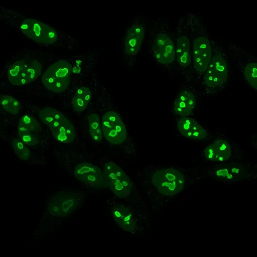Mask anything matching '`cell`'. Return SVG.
I'll use <instances>...</instances> for the list:
<instances>
[{"label": "cell", "mask_w": 257, "mask_h": 257, "mask_svg": "<svg viewBox=\"0 0 257 257\" xmlns=\"http://www.w3.org/2000/svg\"><path fill=\"white\" fill-rule=\"evenodd\" d=\"M42 65L32 58H22L14 61L7 69L9 81L14 85H25L35 81L41 74Z\"/></svg>", "instance_id": "cell-1"}, {"label": "cell", "mask_w": 257, "mask_h": 257, "mask_svg": "<svg viewBox=\"0 0 257 257\" xmlns=\"http://www.w3.org/2000/svg\"><path fill=\"white\" fill-rule=\"evenodd\" d=\"M71 72L72 66L70 63L66 60L59 59L43 73L42 83L50 91L61 93L69 85Z\"/></svg>", "instance_id": "cell-2"}, {"label": "cell", "mask_w": 257, "mask_h": 257, "mask_svg": "<svg viewBox=\"0 0 257 257\" xmlns=\"http://www.w3.org/2000/svg\"><path fill=\"white\" fill-rule=\"evenodd\" d=\"M82 193L61 191L50 196L47 202V209L54 216L64 217L71 214L84 200Z\"/></svg>", "instance_id": "cell-3"}, {"label": "cell", "mask_w": 257, "mask_h": 257, "mask_svg": "<svg viewBox=\"0 0 257 257\" xmlns=\"http://www.w3.org/2000/svg\"><path fill=\"white\" fill-rule=\"evenodd\" d=\"M152 179L158 191L169 196L178 194L185 184L184 175L178 170L173 168L156 171Z\"/></svg>", "instance_id": "cell-4"}, {"label": "cell", "mask_w": 257, "mask_h": 257, "mask_svg": "<svg viewBox=\"0 0 257 257\" xmlns=\"http://www.w3.org/2000/svg\"><path fill=\"white\" fill-rule=\"evenodd\" d=\"M23 33L34 41L52 44L57 41L56 31L48 25L34 19H27L21 25Z\"/></svg>", "instance_id": "cell-5"}, {"label": "cell", "mask_w": 257, "mask_h": 257, "mask_svg": "<svg viewBox=\"0 0 257 257\" xmlns=\"http://www.w3.org/2000/svg\"><path fill=\"white\" fill-rule=\"evenodd\" d=\"M101 125L105 139L110 143L119 145L125 141L126 136L125 126L114 111H107L103 115Z\"/></svg>", "instance_id": "cell-6"}, {"label": "cell", "mask_w": 257, "mask_h": 257, "mask_svg": "<svg viewBox=\"0 0 257 257\" xmlns=\"http://www.w3.org/2000/svg\"><path fill=\"white\" fill-rule=\"evenodd\" d=\"M77 180L94 188H106L107 182L104 173L97 166L90 163L78 164L74 170Z\"/></svg>", "instance_id": "cell-7"}, {"label": "cell", "mask_w": 257, "mask_h": 257, "mask_svg": "<svg viewBox=\"0 0 257 257\" xmlns=\"http://www.w3.org/2000/svg\"><path fill=\"white\" fill-rule=\"evenodd\" d=\"M153 50L156 60L162 64L171 63L175 58L174 43L165 33H159L157 34Z\"/></svg>", "instance_id": "cell-8"}, {"label": "cell", "mask_w": 257, "mask_h": 257, "mask_svg": "<svg viewBox=\"0 0 257 257\" xmlns=\"http://www.w3.org/2000/svg\"><path fill=\"white\" fill-rule=\"evenodd\" d=\"M50 128L54 138L59 142L69 143L76 138L72 122L64 114Z\"/></svg>", "instance_id": "cell-9"}, {"label": "cell", "mask_w": 257, "mask_h": 257, "mask_svg": "<svg viewBox=\"0 0 257 257\" xmlns=\"http://www.w3.org/2000/svg\"><path fill=\"white\" fill-rule=\"evenodd\" d=\"M206 159L213 162H222L227 160L230 156L229 144L224 140L218 139L208 146L204 151Z\"/></svg>", "instance_id": "cell-10"}, {"label": "cell", "mask_w": 257, "mask_h": 257, "mask_svg": "<svg viewBox=\"0 0 257 257\" xmlns=\"http://www.w3.org/2000/svg\"><path fill=\"white\" fill-rule=\"evenodd\" d=\"M144 28L142 25H134L127 31L124 40V49L130 55L138 53L144 37Z\"/></svg>", "instance_id": "cell-11"}, {"label": "cell", "mask_w": 257, "mask_h": 257, "mask_svg": "<svg viewBox=\"0 0 257 257\" xmlns=\"http://www.w3.org/2000/svg\"><path fill=\"white\" fill-rule=\"evenodd\" d=\"M196 105V98L194 94L189 91H182L179 93L173 105L174 112L182 116L189 115Z\"/></svg>", "instance_id": "cell-12"}, {"label": "cell", "mask_w": 257, "mask_h": 257, "mask_svg": "<svg viewBox=\"0 0 257 257\" xmlns=\"http://www.w3.org/2000/svg\"><path fill=\"white\" fill-rule=\"evenodd\" d=\"M112 214L115 222L122 229L133 231L136 226V222L132 212L125 207H115L112 209Z\"/></svg>", "instance_id": "cell-13"}, {"label": "cell", "mask_w": 257, "mask_h": 257, "mask_svg": "<svg viewBox=\"0 0 257 257\" xmlns=\"http://www.w3.org/2000/svg\"><path fill=\"white\" fill-rule=\"evenodd\" d=\"M176 45L177 61L180 65L186 67L191 62L189 40L184 35L180 36L177 39Z\"/></svg>", "instance_id": "cell-14"}, {"label": "cell", "mask_w": 257, "mask_h": 257, "mask_svg": "<svg viewBox=\"0 0 257 257\" xmlns=\"http://www.w3.org/2000/svg\"><path fill=\"white\" fill-rule=\"evenodd\" d=\"M92 96V92L88 88L82 86L78 88L72 99L74 110L77 112L84 110L90 102Z\"/></svg>", "instance_id": "cell-15"}, {"label": "cell", "mask_w": 257, "mask_h": 257, "mask_svg": "<svg viewBox=\"0 0 257 257\" xmlns=\"http://www.w3.org/2000/svg\"><path fill=\"white\" fill-rule=\"evenodd\" d=\"M132 186L128 176L107 182V188L119 198L126 197L131 193Z\"/></svg>", "instance_id": "cell-16"}, {"label": "cell", "mask_w": 257, "mask_h": 257, "mask_svg": "<svg viewBox=\"0 0 257 257\" xmlns=\"http://www.w3.org/2000/svg\"><path fill=\"white\" fill-rule=\"evenodd\" d=\"M18 130L37 134L42 130V127L35 117L32 114L29 113L23 115L21 117Z\"/></svg>", "instance_id": "cell-17"}, {"label": "cell", "mask_w": 257, "mask_h": 257, "mask_svg": "<svg viewBox=\"0 0 257 257\" xmlns=\"http://www.w3.org/2000/svg\"><path fill=\"white\" fill-rule=\"evenodd\" d=\"M207 69L218 74L226 81L227 76V65L225 60L221 55L216 54L212 56Z\"/></svg>", "instance_id": "cell-18"}, {"label": "cell", "mask_w": 257, "mask_h": 257, "mask_svg": "<svg viewBox=\"0 0 257 257\" xmlns=\"http://www.w3.org/2000/svg\"><path fill=\"white\" fill-rule=\"evenodd\" d=\"M211 57V52H205L193 50L192 59L195 70L201 72L207 70Z\"/></svg>", "instance_id": "cell-19"}, {"label": "cell", "mask_w": 257, "mask_h": 257, "mask_svg": "<svg viewBox=\"0 0 257 257\" xmlns=\"http://www.w3.org/2000/svg\"><path fill=\"white\" fill-rule=\"evenodd\" d=\"M90 135L95 142H99L102 139V132L100 128V117L98 114L92 113L88 116Z\"/></svg>", "instance_id": "cell-20"}, {"label": "cell", "mask_w": 257, "mask_h": 257, "mask_svg": "<svg viewBox=\"0 0 257 257\" xmlns=\"http://www.w3.org/2000/svg\"><path fill=\"white\" fill-rule=\"evenodd\" d=\"M63 114L55 108L47 107L40 111L39 118L48 127L50 128Z\"/></svg>", "instance_id": "cell-21"}, {"label": "cell", "mask_w": 257, "mask_h": 257, "mask_svg": "<svg viewBox=\"0 0 257 257\" xmlns=\"http://www.w3.org/2000/svg\"><path fill=\"white\" fill-rule=\"evenodd\" d=\"M103 173L107 182L112 180L121 179L128 176L121 168L110 161L105 164Z\"/></svg>", "instance_id": "cell-22"}, {"label": "cell", "mask_w": 257, "mask_h": 257, "mask_svg": "<svg viewBox=\"0 0 257 257\" xmlns=\"http://www.w3.org/2000/svg\"><path fill=\"white\" fill-rule=\"evenodd\" d=\"M0 100L2 107L13 114H17L22 109L21 103L13 96L3 95L1 96Z\"/></svg>", "instance_id": "cell-23"}, {"label": "cell", "mask_w": 257, "mask_h": 257, "mask_svg": "<svg viewBox=\"0 0 257 257\" xmlns=\"http://www.w3.org/2000/svg\"><path fill=\"white\" fill-rule=\"evenodd\" d=\"M178 128L181 134L185 136L186 134L202 126L192 118L182 116L178 123Z\"/></svg>", "instance_id": "cell-24"}, {"label": "cell", "mask_w": 257, "mask_h": 257, "mask_svg": "<svg viewBox=\"0 0 257 257\" xmlns=\"http://www.w3.org/2000/svg\"><path fill=\"white\" fill-rule=\"evenodd\" d=\"M12 147L20 159L27 160L29 158L30 152L20 139H14L12 142Z\"/></svg>", "instance_id": "cell-25"}, {"label": "cell", "mask_w": 257, "mask_h": 257, "mask_svg": "<svg viewBox=\"0 0 257 257\" xmlns=\"http://www.w3.org/2000/svg\"><path fill=\"white\" fill-rule=\"evenodd\" d=\"M244 74L250 85L256 89L257 88V63L250 62L245 67Z\"/></svg>", "instance_id": "cell-26"}, {"label": "cell", "mask_w": 257, "mask_h": 257, "mask_svg": "<svg viewBox=\"0 0 257 257\" xmlns=\"http://www.w3.org/2000/svg\"><path fill=\"white\" fill-rule=\"evenodd\" d=\"M204 80L207 85L210 87L221 85L225 81L218 74L207 69Z\"/></svg>", "instance_id": "cell-27"}, {"label": "cell", "mask_w": 257, "mask_h": 257, "mask_svg": "<svg viewBox=\"0 0 257 257\" xmlns=\"http://www.w3.org/2000/svg\"><path fill=\"white\" fill-rule=\"evenodd\" d=\"M18 135L22 142L28 146L37 145L39 139L36 134L28 131H18Z\"/></svg>", "instance_id": "cell-28"}, {"label": "cell", "mask_w": 257, "mask_h": 257, "mask_svg": "<svg viewBox=\"0 0 257 257\" xmlns=\"http://www.w3.org/2000/svg\"><path fill=\"white\" fill-rule=\"evenodd\" d=\"M193 50L205 52H211L210 43L206 37H198L194 41Z\"/></svg>", "instance_id": "cell-29"}, {"label": "cell", "mask_w": 257, "mask_h": 257, "mask_svg": "<svg viewBox=\"0 0 257 257\" xmlns=\"http://www.w3.org/2000/svg\"><path fill=\"white\" fill-rule=\"evenodd\" d=\"M206 135L207 133L206 130L202 127L186 134L184 137L194 139H202L205 138Z\"/></svg>", "instance_id": "cell-30"}]
</instances>
